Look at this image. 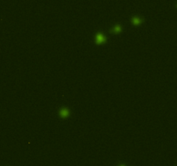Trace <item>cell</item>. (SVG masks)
<instances>
[{
  "mask_svg": "<svg viewBox=\"0 0 177 166\" xmlns=\"http://www.w3.org/2000/svg\"><path fill=\"white\" fill-rule=\"evenodd\" d=\"M96 39H97V43H104V42L105 41V38H104V36H102L101 34L97 35Z\"/></svg>",
  "mask_w": 177,
  "mask_h": 166,
  "instance_id": "6da1fadb",
  "label": "cell"
},
{
  "mask_svg": "<svg viewBox=\"0 0 177 166\" xmlns=\"http://www.w3.org/2000/svg\"><path fill=\"white\" fill-rule=\"evenodd\" d=\"M69 114V112H68V111L67 109H62L61 111V115L62 117H67Z\"/></svg>",
  "mask_w": 177,
  "mask_h": 166,
  "instance_id": "7a4b0ae2",
  "label": "cell"
}]
</instances>
